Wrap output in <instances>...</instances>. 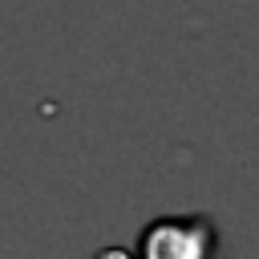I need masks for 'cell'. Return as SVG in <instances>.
I'll return each instance as SVG.
<instances>
[{"instance_id":"obj_1","label":"cell","mask_w":259,"mask_h":259,"mask_svg":"<svg viewBox=\"0 0 259 259\" xmlns=\"http://www.w3.org/2000/svg\"><path fill=\"white\" fill-rule=\"evenodd\" d=\"M219 251V227L210 214H162L142 227V259H210Z\"/></svg>"}]
</instances>
